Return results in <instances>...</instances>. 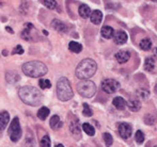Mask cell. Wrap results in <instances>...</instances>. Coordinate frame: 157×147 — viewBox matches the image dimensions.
Segmentation results:
<instances>
[{
    "instance_id": "cell-1",
    "label": "cell",
    "mask_w": 157,
    "mask_h": 147,
    "mask_svg": "<svg viewBox=\"0 0 157 147\" xmlns=\"http://www.w3.org/2000/svg\"><path fill=\"white\" fill-rule=\"evenodd\" d=\"M18 96L24 104L32 107H36L41 105L42 100H43L42 93L40 92V90H37L34 86L21 87L18 91Z\"/></svg>"
},
{
    "instance_id": "cell-2",
    "label": "cell",
    "mask_w": 157,
    "mask_h": 147,
    "mask_svg": "<svg viewBox=\"0 0 157 147\" xmlns=\"http://www.w3.org/2000/svg\"><path fill=\"white\" fill-rule=\"evenodd\" d=\"M97 71V64L92 59H83L76 67V77L81 80H88L91 77L94 76V74Z\"/></svg>"
},
{
    "instance_id": "cell-3",
    "label": "cell",
    "mask_w": 157,
    "mask_h": 147,
    "mask_svg": "<svg viewBox=\"0 0 157 147\" xmlns=\"http://www.w3.org/2000/svg\"><path fill=\"white\" fill-rule=\"evenodd\" d=\"M23 73L28 77L31 78H40L43 77L47 74L48 68L44 63L40 62V61H30V62H26L21 66Z\"/></svg>"
},
{
    "instance_id": "cell-4",
    "label": "cell",
    "mask_w": 157,
    "mask_h": 147,
    "mask_svg": "<svg viewBox=\"0 0 157 147\" xmlns=\"http://www.w3.org/2000/svg\"><path fill=\"white\" fill-rule=\"evenodd\" d=\"M57 96L61 101H67L74 96L70 81L65 77L60 78L57 82Z\"/></svg>"
},
{
    "instance_id": "cell-5",
    "label": "cell",
    "mask_w": 157,
    "mask_h": 147,
    "mask_svg": "<svg viewBox=\"0 0 157 147\" xmlns=\"http://www.w3.org/2000/svg\"><path fill=\"white\" fill-rule=\"evenodd\" d=\"M77 91L79 95L86 98L93 97L96 93V85L93 81L91 80H81L77 83Z\"/></svg>"
},
{
    "instance_id": "cell-6",
    "label": "cell",
    "mask_w": 157,
    "mask_h": 147,
    "mask_svg": "<svg viewBox=\"0 0 157 147\" xmlns=\"http://www.w3.org/2000/svg\"><path fill=\"white\" fill-rule=\"evenodd\" d=\"M9 135H10V139L12 142H18L21 138V128L19 125L18 117H15L11 122L10 128H9Z\"/></svg>"
},
{
    "instance_id": "cell-7",
    "label": "cell",
    "mask_w": 157,
    "mask_h": 147,
    "mask_svg": "<svg viewBox=\"0 0 157 147\" xmlns=\"http://www.w3.org/2000/svg\"><path fill=\"white\" fill-rule=\"evenodd\" d=\"M120 89V83L114 79H105L101 81V90L107 94H113Z\"/></svg>"
},
{
    "instance_id": "cell-8",
    "label": "cell",
    "mask_w": 157,
    "mask_h": 147,
    "mask_svg": "<svg viewBox=\"0 0 157 147\" xmlns=\"http://www.w3.org/2000/svg\"><path fill=\"white\" fill-rule=\"evenodd\" d=\"M118 131L120 137H122L123 139H129L130 135H132V126H130L128 123H121L118 127Z\"/></svg>"
},
{
    "instance_id": "cell-9",
    "label": "cell",
    "mask_w": 157,
    "mask_h": 147,
    "mask_svg": "<svg viewBox=\"0 0 157 147\" xmlns=\"http://www.w3.org/2000/svg\"><path fill=\"white\" fill-rule=\"evenodd\" d=\"M70 130H71V133L76 138L77 140L80 139L81 138V130H80V126H79V123L78 120H73L71 122L70 124Z\"/></svg>"
},
{
    "instance_id": "cell-10",
    "label": "cell",
    "mask_w": 157,
    "mask_h": 147,
    "mask_svg": "<svg viewBox=\"0 0 157 147\" xmlns=\"http://www.w3.org/2000/svg\"><path fill=\"white\" fill-rule=\"evenodd\" d=\"M52 27L54 28L56 31L60 32V33H66V32L68 31L67 26L64 23H62L61 20H59V19H54V20L52 21Z\"/></svg>"
},
{
    "instance_id": "cell-11",
    "label": "cell",
    "mask_w": 157,
    "mask_h": 147,
    "mask_svg": "<svg viewBox=\"0 0 157 147\" xmlns=\"http://www.w3.org/2000/svg\"><path fill=\"white\" fill-rule=\"evenodd\" d=\"M116 59L119 63H126L130 59V53L127 50H120L116 53Z\"/></svg>"
},
{
    "instance_id": "cell-12",
    "label": "cell",
    "mask_w": 157,
    "mask_h": 147,
    "mask_svg": "<svg viewBox=\"0 0 157 147\" xmlns=\"http://www.w3.org/2000/svg\"><path fill=\"white\" fill-rule=\"evenodd\" d=\"M127 33H126L125 31H122V30H120V31H118L116 34H114V42H116L118 45H123V44H125L126 42H127Z\"/></svg>"
},
{
    "instance_id": "cell-13",
    "label": "cell",
    "mask_w": 157,
    "mask_h": 147,
    "mask_svg": "<svg viewBox=\"0 0 157 147\" xmlns=\"http://www.w3.org/2000/svg\"><path fill=\"white\" fill-rule=\"evenodd\" d=\"M10 122V114L6 111H2L0 113V130H4Z\"/></svg>"
},
{
    "instance_id": "cell-14",
    "label": "cell",
    "mask_w": 157,
    "mask_h": 147,
    "mask_svg": "<svg viewBox=\"0 0 157 147\" xmlns=\"http://www.w3.org/2000/svg\"><path fill=\"white\" fill-rule=\"evenodd\" d=\"M90 20L94 25H99L103 20V13L99 10H95L91 13V16H90Z\"/></svg>"
},
{
    "instance_id": "cell-15",
    "label": "cell",
    "mask_w": 157,
    "mask_h": 147,
    "mask_svg": "<svg viewBox=\"0 0 157 147\" xmlns=\"http://www.w3.org/2000/svg\"><path fill=\"white\" fill-rule=\"evenodd\" d=\"M101 34L104 39H110L114 36V31H113V28L110 27V26H104L101 30Z\"/></svg>"
},
{
    "instance_id": "cell-16",
    "label": "cell",
    "mask_w": 157,
    "mask_h": 147,
    "mask_svg": "<svg viewBox=\"0 0 157 147\" xmlns=\"http://www.w3.org/2000/svg\"><path fill=\"white\" fill-rule=\"evenodd\" d=\"M78 12H79V15H80L82 18H88V17L91 16V9H90L89 6L87 4L82 3L79 6V9H78Z\"/></svg>"
},
{
    "instance_id": "cell-17",
    "label": "cell",
    "mask_w": 157,
    "mask_h": 147,
    "mask_svg": "<svg viewBox=\"0 0 157 147\" xmlns=\"http://www.w3.org/2000/svg\"><path fill=\"white\" fill-rule=\"evenodd\" d=\"M112 105H113L118 110H124L125 107L127 106V102L125 101L124 98L118 96V97L113 98V100H112Z\"/></svg>"
},
{
    "instance_id": "cell-18",
    "label": "cell",
    "mask_w": 157,
    "mask_h": 147,
    "mask_svg": "<svg viewBox=\"0 0 157 147\" xmlns=\"http://www.w3.org/2000/svg\"><path fill=\"white\" fill-rule=\"evenodd\" d=\"M19 79H21V77H19V75H17L16 73H13V72H6V80L8 83H10V84L16 83L17 81H19Z\"/></svg>"
},
{
    "instance_id": "cell-19",
    "label": "cell",
    "mask_w": 157,
    "mask_h": 147,
    "mask_svg": "<svg viewBox=\"0 0 157 147\" xmlns=\"http://www.w3.org/2000/svg\"><path fill=\"white\" fill-rule=\"evenodd\" d=\"M127 107H128V109H129L130 111L137 112V111H139L141 109V104H140V101H139V100L132 99V100H129V101L127 102Z\"/></svg>"
},
{
    "instance_id": "cell-20",
    "label": "cell",
    "mask_w": 157,
    "mask_h": 147,
    "mask_svg": "<svg viewBox=\"0 0 157 147\" xmlns=\"http://www.w3.org/2000/svg\"><path fill=\"white\" fill-rule=\"evenodd\" d=\"M49 125L52 129H59L62 127V122L60 120V117H59L58 115H54L50 118Z\"/></svg>"
},
{
    "instance_id": "cell-21",
    "label": "cell",
    "mask_w": 157,
    "mask_h": 147,
    "mask_svg": "<svg viewBox=\"0 0 157 147\" xmlns=\"http://www.w3.org/2000/svg\"><path fill=\"white\" fill-rule=\"evenodd\" d=\"M33 29V25L32 24H26L25 25V29L21 32V37L26 41H30V31Z\"/></svg>"
},
{
    "instance_id": "cell-22",
    "label": "cell",
    "mask_w": 157,
    "mask_h": 147,
    "mask_svg": "<svg viewBox=\"0 0 157 147\" xmlns=\"http://www.w3.org/2000/svg\"><path fill=\"white\" fill-rule=\"evenodd\" d=\"M68 49L72 52H74V53H79L82 50V45L77 43V42H71L68 44Z\"/></svg>"
},
{
    "instance_id": "cell-23",
    "label": "cell",
    "mask_w": 157,
    "mask_h": 147,
    "mask_svg": "<svg viewBox=\"0 0 157 147\" xmlns=\"http://www.w3.org/2000/svg\"><path fill=\"white\" fill-rule=\"evenodd\" d=\"M152 41L151 39H149V37H145V39H143L142 41L140 42V48L142 50H144V51H147V50H150L152 48Z\"/></svg>"
},
{
    "instance_id": "cell-24",
    "label": "cell",
    "mask_w": 157,
    "mask_h": 147,
    "mask_svg": "<svg viewBox=\"0 0 157 147\" xmlns=\"http://www.w3.org/2000/svg\"><path fill=\"white\" fill-rule=\"evenodd\" d=\"M49 113H50L49 109L46 108V107H42V108L37 111V117H39L40 119H42V120H45L46 118L48 117Z\"/></svg>"
},
{
    "instance_id": "cell-25",
    "label": "cell",
    "mask_w": 157,
    "mask_h": 147,
    "mask_svg": "<svg viewBox=\"0 0 157 147\" xmlns=\"http://www.w3.org/2000/svg\"><path fill=\"white\" fill-rule=\"evenodd\" d=\"M155 68V61L153 58H147L144 62V69L147 72H152Z\"/></svg>"
},
{
    "instance_id": "cell-26",
    "label": "cell",
    "mask_w": 157,
    "mask_h": 147,
    "mask_svg": "<svg viewBox=\"0 0 157 147\" xmlns=\"http://www.w3.org/2000/svg\"><path fill=\"white\" fill-rule=\"evenodd\" d=\"M82 130L85 131L88 135H90V137H93V135L95 134L94 127L92 126V125H90L89 123H85V124L82 125Z\"/></svg>"
},
{
    "instance_id": "cell-27",
    "label": "cell",
    "mask_w": 157,
    "mask_h": 147,
    "mask_svg": "<svg viewBox=\"0 0 157 147\" xmlns=\"http://www.w3.org/2000/svg\"><path fill=\"white\" fill-rule=\"evenodd\" d=\"M136 95L138 96L140 99L145 100V99H147V98H149L150 92L147 91V90H145V89H139V90H137V91H136Z\"/></svg>"
},
{
    "instance_id": "cell-28",
    "label": "cell",
    "mask_w": 157,
    "mask_h": 147,
    "mask_svg": "<svg viewBox=\"0 0 157 147\" xmlns=\"http://www.w3.org/2000/svg\"><path fill=\"white\" fill-rule=\"evenodd\" d=\"M43 3L49 10H55V9L58 8V3H57L56 0H44Z\"/></svg>"
},
{
    "instance_id": "cell-29",
    "label": "cell",
    "mask_w": 157,
    "mask_h": 147,
    "mask_svg": "<svg viewBox=\"0 0 157 147\" xmlns=\"http://www.w3.org/2000/svg\"><path fill=\"white\" fill-rule=\"evenodd\" d=\"M39 85H40V87L43 90L49 89V87H52V82H50L48 79H40Z\"/></svg>"
},
{
    "instance_id": "cell-30",
    "label": "cell",
    "mask_w": 157,
    "mask_h": 147,
    "mask_svg": "<svg viewBox=\"0 0 157 147\" xmlns=\"http://www.w3.org/2000/svg\"><path fill=\"white\" fill-rule=\"evenodd\" d=\"M103 138H104V142H105L106 146L110 147L112 145V143H113V139H112V135L110 134V133H104Z\"/></svg>"
},
{
    "instance_id": "cell-31",
    "label": "cell",
    "mask_w": 157,
    "mask_h": 147,
    "mask_svg": "<svg viewBox=\"0 0 157 147\" xmlns=\"http://www.w3.org/2000/svg\"><path fill=\"white\" fill-rule=\"evenodd\" d=\"M40 144H41V147H50L52 145V142H50V138L48 137V135H44L43 138H42L41 142H40Z\"/></svg>"
},
{
    "instance_id": "cell-32",
    "label": "cell",
    "mask_w": 157,
    "mask_h": 147,
    "mask_svg": "<svg viewBox=\"0 0 157 147\" xmlns=\"http://www.w3.org/2000/svg\"><path fill=\"white\" fill-rule=\"evenodd\" d=\"M135 139H136V142L138 144H142L143 141H144V134L141 130H138L135 134Z\"/></svg>"
},
{
    "instance_id": "cell-33",
    "label": "cell",
    "mask_w": 157,
    "mask_h": 147,
    "mask_svg": "<svg viewBox=\"0 0 157 147\" xmlns=\"http://www.w3.org/2000/svg\"><path fill=\"white\" fill-rule=\"evenodd\" d=\"M82 113L85 116H88V117H90V116L93 115V112H92L91 108L89 107V105L88 104H83V110H82Z\"/></svg>"
},
{
    "instance_id": "cell-34",
    "label": "cell",
    "mask_w": 157,
    "mask_h": 147,
    "mask_svg": "<svg viewBox=\"0 0 157 147\" xmlns=\"http://www.w3.org/2000/svg\"><path fill=\"white\" fill-rule=\"evenodd\" d=\"M144 123L147 125H153L155 123V117L152 114H147L144 116Z\"/></svg>"
},
{
    "instance_id": "cell-35",
    "label": "cell",
    "mask_w": 157,
    "mask_h": 147,
    "mask_svg": "<svg viewBox=\"0 0 157 147\" xmlns=\"http://www.w3.org/2000/svg\"><path fill=\"white\" fill-rule=\"evenodd\" d=\"M23 53H24V49L21 45H17L12 51V54H23Z\"/></svg>"
},
{
    "instance_id": "cell-36",
    "label": "cell",
    "mask_w": 157,
    "mask_h": 147,
    "mask_svg": "<svg viewBox=\"0 0 157 147\" xmlns=\"http://www.w3.org/2000/svg\"><path fill=\"white\" fill-rule=\"evenodd\" d=\"M153 54H154V57L157 59V48H155V49L153 50Z\"/></svg>"
},
{
    "instance_id": "cell-37",
    "label": "cell",
    "mask_w": 157,
    "mask_h": 147,
    "mask_svg": "<svg viewBox=\"0 0 157 147\" xmlns=\"http://www.w3.org/2000/svg\"><path fill=\"white\" fill-rule=\"evenodd\" d=\"M6 29L8 30V31L10 32V33H13V31H12V29H11V27H6Z\"/></svg>"
},
{
    "instance_id": "cell-38",
    "label": "cell",
    "mask_w": 157,
    "mask_h": 147,
    "mask_svg": "<svg viewBox=\"0 0 157 147\" xmlns=\"http://www.w3.org/2000/svg\"><path fill=\"white\" fill-rule=\"evenodd\" d=\"M2 54H3V56H6V54H8V51H6V50H3V51H2Z\"/></svg>"
},
{
    "instance_id": "cell-39",
    "label": "cell",
    "mask_w": 157,
    "mask_h": 147,
    "mask_svg": "<svg viewBox=\"0 0 157 147\" xmlns=\"http://www.w3.org/2000/svg\"><path fill=\"white\" fill-rule=\"evenodd\" d=\"M56 147H64V146L62 145V144H57Z\"/></svg>"
},
{
    "instance_id": "cell-40",
    "label": "cell",
    "mask_w": 157,
    "mask_h": 147,
    "mask_svg": "<svg viewBox=\"0 0 157 147\" xmlns=\"http://www.w3.org/2000/svg\"><path fill=\"white\" fill-rule=\"evenodd\" d=\"M43 33H44V34H46V35H47V34H48V32H47V31H45V30H44V31H43Z\"/></svg>"
},
{
    "instance_id": "cell-41",
    "label": "cell",
    "mask_w": 157,
    "mask_h": 147,
    "mask_svg": "<svg viewBox=\"0 0 157 147\" xmlns=\"http://www.w3.org/2000/svg\"><path fill=\"white\" fill-rule=\"evenodd\" d=\"M155 92H156V93H157V84L155 85Z\"/></svg>"
},
{
    "instance_id": "cell-42",
    "label": "cell",
    "mask_w": 157,
    "mask_h": 147,
    "mask_svg": "<svg viewBox=\"0 0 157 147\" xmlns=\"http://www.w3.org/2000/svg\"><path fill=\"white\" fill-rule=\"evenodd\" d=\"M150 1H153V2H157V0H150Z\"/></svg>"
},
{
    "instance_id": "cell-43",
    "label": "cell",
    "mask_w": 157,
    "mask_h": 147,
    "mask_svg": "<svg viewBox=\"0 0 157 147\" xmlns=\"http://www.w3.org/2000/svg\"><path fill=\"white\" fill-rule=\"evenodd\" d=\"M154 147H157V145H156V146H154Z\"/></svg>"
}]
</instances>
